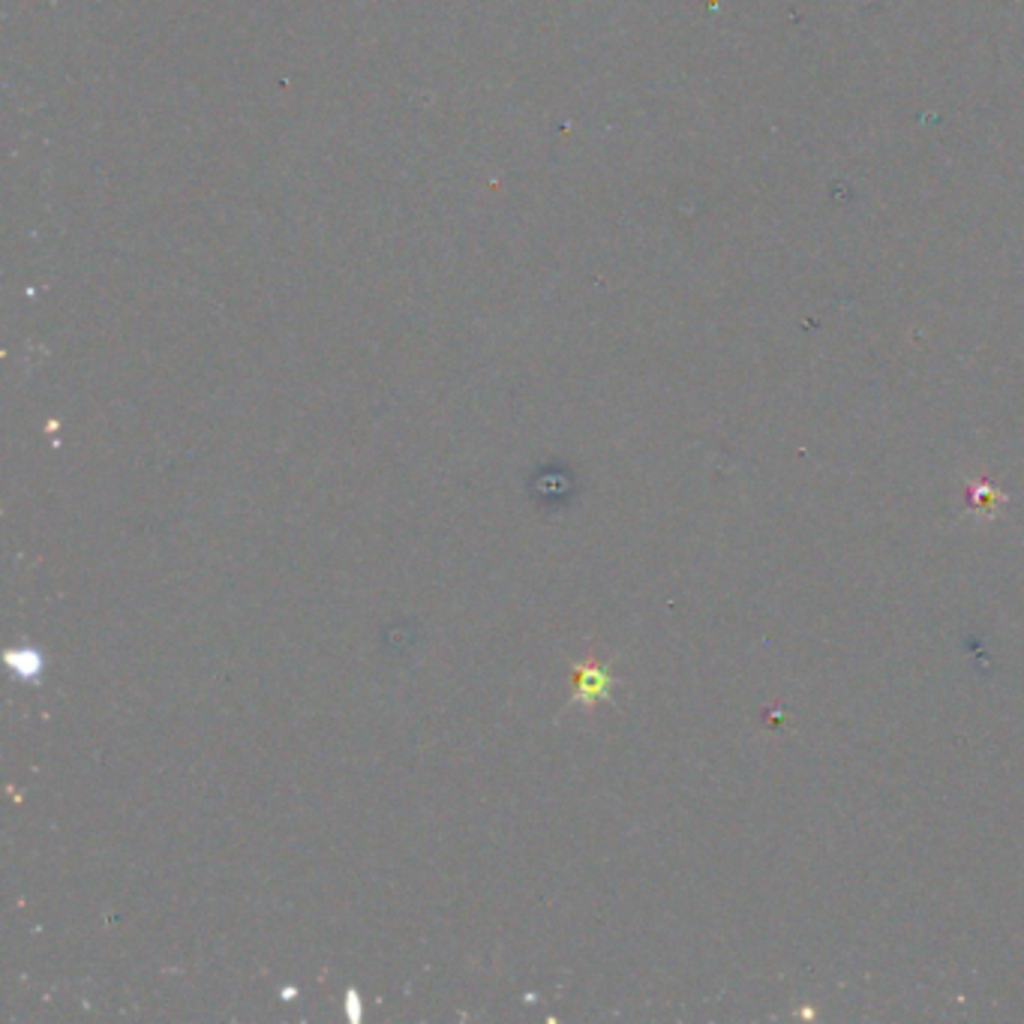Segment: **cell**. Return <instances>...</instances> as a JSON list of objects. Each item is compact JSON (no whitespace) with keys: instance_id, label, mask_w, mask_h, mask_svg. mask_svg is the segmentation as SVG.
Wrapping results in <instances>:
<instances>
[{"instance_id":"obj_1","label":"cell","mask_w":1024,"mask_h":1024,"mask_svg":"<svg viewBox=\"0 0 1024 1024\" xmlns=\"http://www.w3.org/2000/svg\"><path fill=\"white\" fill-rule=\"evenodd\" d=\"M614 686V676H610V670H607L604 664H580V667H574V698H571V703L592 706V703H598V700L610 698Z\"/></svg>"},{"instance_id":"obj_2","label":"cell","mask_w":1024,"mask_h":1024,"mask_svg":"<svg viewBox=\"0 0 1024 1024\" xmlns=\"http://www.w3.org/2000/svg\"><path fill=\"white\" fill-rule=\"evenodd\" d=\"M967 493H971V508L974 511H986V514H995L1003 502H1007V496L995 490L991 484L986 481H974L967 487Z\"/></svg>"}]
</instances>
